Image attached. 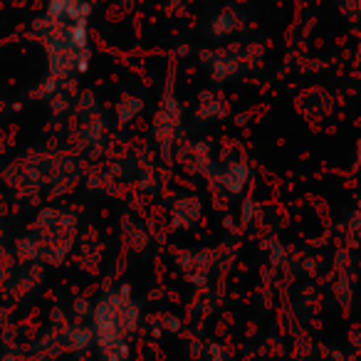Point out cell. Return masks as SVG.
<instances>
[{"label":"cell","mask_w":361,"mask_h":361,"mask_svg":"<svg viewBox=\"0 0 361 361\" xmlns=\"http://www.w3.org/2000/svg\"><path fill=\"white\" fill-rule=\"evenodd\" d=\"M32 35L45 47L47 80L50 82L67 85L90 70V23H67L40 16L32 23Z\"/></svg>","instance_id":"6da1fadb"},{"label":"cell","mask_w":361,"mask_h":361,"mask_svg":"<svg viewBox=\"0 0 361 361\" xmlns=\"http://www.w3.org/2000/svg\"><path fill=\"white\" fill-rule=\"evenodd\" d=\"M80 218L65 206H50L37 213L30 233L18 240V257L25 262H62L75 247Z\"/></svg>","instance_id":"7a4b0ae2"},{"label":"cell","mask_w":361,"mask_h":361,"mask_svg":"<svg viewBox=\"0 0 361 361\" xmlns=\"http://www.w3.org/2000/svg\"><path fill=\"white\" fill-rule=\"evenodd\" d=\"M72 144L77 154H85L87 159L104 156L109 144V126H106L104 111L99 109L97 99L85 92L80 94L75 106V121H72Z\"/></svg>","instance_id":"3957f363"},{"label":"cell","mask_w":361,"mask_h":361,"mask_svg":"<svg viewBox=\"0 0 361 361\" xmlns=\"http://www.w3.org/2000/svg\"><path fill=\"white\" fill-rule=\"evenodd\" d=\"M40 171L47 198H65L82 183V164L70 151H40Z\"/></svg>","instance_id":"277c9868"},{"label":"cell","mask_w":361,"mask_h":361,"mask_svg":"<svg viewBox=\"0 0 361 361\" xmlns=\"http://www.w3.org/2000/svg\"><path fill=\"white\" fill-rule=\"evenodd\" d=\"M201 65L216 85L238 80L243 72L250 70L245 57V42L243 45L240 42H231V45L208 47V50L201 52Z\"/></svg>","instance_id":"5b68a950"},{"label":"cell","mask_w":361,"mask_h":361,"mask_svg":"<svg viewBox=\"0 0 361 361\" xmlns=\"http://www.w3.org/2000/svg\"><path fill=\"white\" fill-rule=\"evenodd\" d=\"M180 121H183V109L178 106L176 97L166 92L154 116V124H151V136L164 159H171V154L176 151V144L180 139Z\"/></svg>","instance_id":"8992f818"},{"label":"cell","mask_w":361,"mask_h":361,"mask_svg":"<svg viewBox=\"0 0 361 361\" xmlns=\"http://www.w3.org/2000/svg\"><path fill=\"white\" fill-rule=\"evenodd\" d=\"M208 180H213L216 191L223 193L226 198H240L252 183V169L240 156V159H231L226 164H218Z\"/></svg>","instance_id":"52a82bcc"},{"label":"cell","mask_w":361,"mask_h":361,"mask_svg":"<svg viewBox=\"0 0 361 361\" xmlns=\"http://www.w3.org/2000/svg\"><path fill=\"white\" fill-rule=\"evenodd\" d=\"M206 30H208V35H211V40H231L238 32L245 30V16H243V11H238V8L226 6L208 20Z\"/></svg>","instance_id":"ba28073f"},{"label":"cell","mask_w":361,"mask_h":361,"mask_svg":"<svg viewBox=\"0 0 361 361\" xmlns=\"http://www.w3.org/2000/svg\"><path fill=\"white\" fill-rule=\"evenodd\" d=\"M171 226L180 228V231H191L193 226H198V221L203 218V203L201 198L191 196V193H183V196H176L173 203L169 208Z\"/></svg>","instance_id":"9c48e42d"},{"label":"cell","mask_w":361,"mask_h":361,"mask_svg":"<svg viewBox=\"0 0 361 361\" xmlns=\"http://www.w3.org/2000/svg\"><path fill=\"white\" fill-rule=\"evenodd\" d=\"M45 18L52 20H67V23H90L92 3L90 0H47Z\"/></svg>","instance_id":"30bf717a"},{"label":"cell","mask_w":361,"mask_h":361,"mask_svg":"<svg viewBox=\"0 0 361 361\" xmlns=\"http://www.w3.org/2000/svg\"><path fill=\"white\" fill-rule=\"evenodd\" d=\"M228 111L226 102L221 99L218 94H211V92H203L198 97V104H196V119L198 121H216V119H223Z\"/></svg>","instance_id":"8fae6325"},{"label":"cell","mask_w":361,"mask_h":361,"mask_svg":"<svg viewBox=\"0 0 361 361\" xmlns=\"http://www.w3.org/2000/svg\"><path fill=\"white\" fill-rule=\"evenodd\" d=\"M141 111H144V99L136 94H124L116 102V121H119V126L134 124L141 116Z\"/></svg>","instance_id":"7c38bea8"},{"label":"cell","mask_w":361,"mask_h":361,"mask_svg":"<svg viewBox=\"0 0 361 361\" xmlns=\"http://www.w3.org/2000/svg\"><path fill=\"white\" fill-rule=\"evenodd\" d=\"M260 218H262V206L257 203V198L245 196V201L240 203V221L245 223V226H252V223H257Z\"/></svg>","instance_id":"4fadbf2b"},{"label":"cell","mask_w":361,"mask_h":361,"mask_svg":"<svg viewBox=\"0 0 361 361\" xmlns=\"http://www.w3.org/2000/svg\"><path fill=\"white\" fill-rule=\"evenodd\" d=\"M349 233L354 238H361V201H359L356 211L351 213V218H349Z\"/></svg>","instance_id":"5bb4252c"},{"label":"cell","mask_w":361,"mask_h":361,"mask_svg":"<svg viewBox=\"0 0 361 361\" xmlns=\"http://www.w3.org/2000/svg\"><path fill=\"white\" fill-rule=\"evenodd\" d=\"M354 169L361 171V141L356 144V151H354Z\"/></svg>","instance_id":"9a60e30c"},{"label":"cell","mask_w":361,"mask_h":361,"mask_svg":"<svg viewBox=\"0 0 361 361\" xmlns=\"http://www.w3.org/2000/svg\"><path fill=\"white\" fill-rule=\"evenodd\" d=\"M356 65L361 67V47H359V50H356Z\"/></svg>","instance_id":"2e32d148"},{"label":"cell","mask_w":361,"mask_h":361,"mask_svg":"<svg viewBox=\"0 0 361 361\" xmlns=\"http://www.w3.org/2000/svg\"><path fill=\"white\" fill-rule=\"evenodd\" d=\"M124 3H139V0H124Z\"/></svg>","instance_id":"e0dca14e"}]
</instances>
